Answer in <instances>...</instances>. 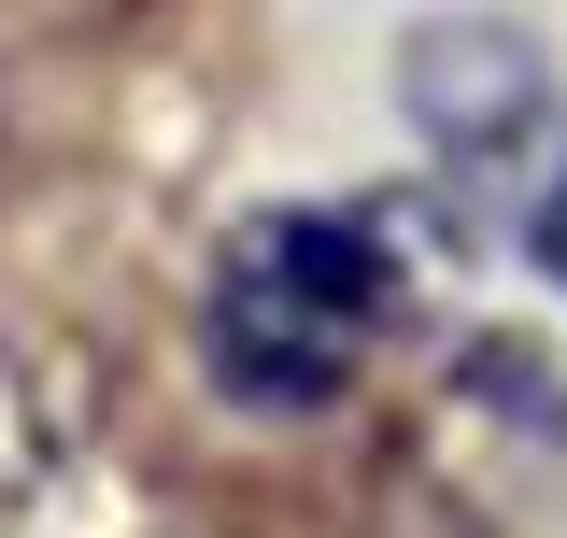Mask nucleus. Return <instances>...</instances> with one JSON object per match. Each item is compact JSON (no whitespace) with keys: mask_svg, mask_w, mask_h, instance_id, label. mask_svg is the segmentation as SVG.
<instances>
[{"mask_svg":"<svg viewBox=\"0 0 567 538\" xmlns=\"http://www.w3.org/2000/svg\"><path fill=\"white\" fill-rule=\"evenodd\" d=\"M412 327V269L398 241L341 199H298V213H241L213 241L199 283V369L241 411H327L383 369V340Z\"/></svg>","mask_w":567,"mask_h":538,"instance_id":"f257e3e1","label":"nucleus"},{"mask_svg":"<svg viewBox=\"0 0 567 538\" xmlns=\"http://www.w3.org/2000/svg\"><path fill=\"white\" fill-rule=\"evenodd\" d=\"M398 100H412L425 156L496 199L539 142H554V58L525 43V29H496V14H425L412 43H398Z\"/></svg>","mask_w":567,"mask_h":538,"instance_id":"f03ea898","label":"nucleus"},{"mask_svg":"<svg viewBox=\"0 0 567 538\" xmlns=\"http://www.w3.org/2000/svg\"><path fill=\"white\" fill-rule=\"evenodd\" d=\"M100 439V369L71 340H0V538H29Z\"/></svg>","mask_w":567,"mask_h":538,"instance_id":"7ed1b4c3","label":"nucleus"},{"mask_svg":"<svg viewBox=\"0 0 567 538\" xmlns=\"http://www.w3.org/2000/svg\"><path fill=\"white\" fill-rule=\"evenodd\" d=\"M539 269L567 283V170H554V199H539Z\"/></svg>","mask_w":567,"mask_h":538,"instance_id":"20e7f679","label":"nucleus"}]
</instances>
